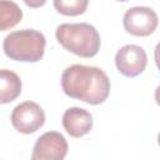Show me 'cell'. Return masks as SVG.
Listing matches in <instances>:
<instances>
[{
  "label": "cell",
  "mask_w": 160,
  "mask_h": 160,
  "mask_svg": "<svg viewBox=\"0 0 160 160\" xmlns=\"http://www.w3.org/2000/svg\"><path fill=\"white\" fill-rule=\"evenodd\" d=\"M61 88L69 98L99 105L108 99L111 85L108 75L100 68L75 64L64 70Z\"/></svg>",
  "instance_id": "1"
},
{
  "label": "cell",
  "mask_w": 160,
  "mask_h": 160,
  "mask_svg": "<svg viewBox=\"0 0 160 160\" xmlns=\"http://www.w3.org/2000/svg\"><path fill=\"white\" fill-rule=\"evenodd\" d=\"M55 36L64 49L81 58L95 56L101 45L98 30L88 22L61 24L56 28Z\"/></svg>",
  "instance_id": "2"
},
{
  "label": "cell",
  "mask_w": 160,
  "mask_h": 160,
  "mask_svg": "<svg viewBox=\"0 0 160 160\" xmlns=\"http://www.w3.org/2000/svg\"><path fill=\"white\" fill-rule=\"evenodd\" d=\"M46 39L42 32L34 29H22L10 32L2 42L4 52L15 61L36 62L45 52Z\"/></svg>",
  "instance_id": "3"
},
{
  "label": "cell",
  "mask_w": 160,
  "mask_h": 160,
  "mask_svg": "<svg viewBox=\"0 0 160 160\" xmlns=\"http://www.w3.org/2000/svg\"><path fill=\"white\" fill-rule=\"evenodd\" d=\"M158 15L148 6H134L125 11L122 24L125 30L134 36H148L158 28Z\"/></svg>",
  "instance_id": "4"
},
{
  "label": "cell",
  "mask_w": 160,
  "mask_h": 160,
  "mask_svg": "<svg viewBox=\"0 0 160 160\" xmlns=\"http://www.w3.org/2000/svg\"><path fill=\"white\" fill-rule=\"evenodd\" d=\"M45 122V112L34 101H24L16 105L11 112V124L21 134H32Z\"/></svg>",
  "instance_id": "5"
},
{
  "label": "cell",
  "mask_w": 160,
  "mask_h": 160,
  "mask_svg": "<svg viewBox=\"0 0 160 160\" xmlns=\"http://www.w3.org/2000/svg\"><path fill=\"white\" fill-rule=\"evenodd\" d=\"M115 65L120 74L126 78H135L144 72L148 65V55L145 50L134 44L120 48L115 55Z\"/></svg>",
  "instance_id": "6"
},
{
  "label": "cell",
  "mask_w": 160,
  "mask_h": 160,
  "mask_svg": "<svg viewBox=\"0 0 160 160\" xmlns=\"http://www.w3.org/2000/svg\"><path fill=\"white\" fill-rule=\"evenodd\" d=\"M68 141L58 131L44 132L35 142L31 160H64L68 154Z\"/></svg>",
  "instance_id": "7"
},
{
  "label": "cell",
  "mask_w": 160,
  "mask_h": 160,
  "mask_svg": "<svg viewBox=\"0 0 160 160\" xmlns=\"http://www.w3.org/2000/svg\"><path fill=\"white\" fill-rule=\"evenodd\" d=\"M62 126L72 138H81L92 128L91 114L81 108H70L62 115Z\"/></svg>",
  "instance_id": "8"
},
{
  "label": "cell",
  "mask_w": 160,
  "mask_h": 160,
  "mask_svg": "<svg viewBox=\"0 0 160 160\" xmlns=\"http://www.w3.org/2000/svg\"><path fill=\"white\" fill-rule=\"evenodd\" d=\"M20 94V76L9 69H0V104H9L18 99Z\"/></svg>",
  "instance_id": "9"
},
{
  "label": "cell",
  "mask_w": 160,
  "mask_h": 160,
  "mask_svg": "<svg viewBox=\"0 0 160 160\" xmlns=\"http://www.w3.org/2000/svg\"><path fill=\"white\" fill-rule=\"evenodd\" d=\"M21 19L22 11L16 2L0 0V31L16 26Z\"/></svg>",
  "instance_id": "10"
},
{
  "label": "cell",
  "mask_w": 160,
  "mask_h": 160,
  "mask_svg": "<svg viewBox=\"0 0 160 160\" xmlns=\"http://www.w3.org/2000/svg\"><path fill=\"white\" fill-rule=\"evenodd\" d=\"M88 0H55L54 6L58 12L66 16H76L84 14L88 8Z\"/></svg>",
  "instance_id": "11"
}]
</instances>
